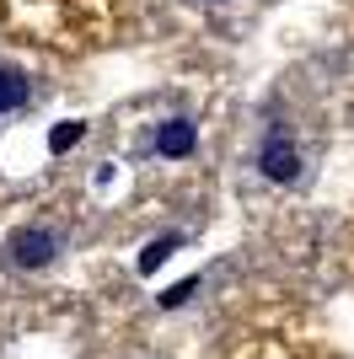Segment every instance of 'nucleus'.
<instances>
[{
    "label": "nucleus",
    "instance_id": "6",
    "mask_svg": "<svg viewBox=\"0 0 354 359\" xmlns=\"http://www.w3.org/2000/svg\"><path fill=\"white\" fill-rule=\"evenodd\" d=\"M81 140H86V123H54V129H48V150H54V156H65V150L70 145H81Z\"/></svg>",
    "mask_w": 354,
    "mask_h": 359
},
{
    "label": "nucleus",
    "instance_id": "7",
    "mask_svg": "<svg viewBox=\"0 0 354 359\" xmlns=\"http://www.w3.org/2000/svg\"><path fill=\"white\" fill-rule=\"evenodd\" d=\"M193 290H199V279H183V285H172V290H166V295H162V306H166V311H172V306H183V300H188Z\"/></svg>",
    "mask_w": 354,
    "mask_h": 359
},
{
    "label": "nucleus",
    "instance_id": "2",
    "mask_svg": "<svg viewBox=\"0 0 354 359\" xmlns=\"http://www.w3.org/2000/svg\"><path fill=\"white\" fill-rule=\"evenodd\" d=\"M258 166H263L268 182H301V156H295V145L274 129V135L263 140V156H258Z\"/></svg>",
    "mask_w": 354,
    "mask_h": 359
},
{
    "label": "nucleus",
    "instance_id": "3",
    "mask_svg": "<svg viewBox=\"0 0 354 359\" xmlns=\"http://www.w3.org/2000/svg\"><path fill=\"white\" fill-rule=\"evenodd\" d=\"M193 145H199V129H193L188 118H166L162 129H156V150H162V156H172V161L193 156Z\"/></svg>",
    "mask_w": 354,
    "mask_h": 359
},
{
    "label": "nucleus",
    "instance_id": "1",
    "mask_svg": "<svg viewBox=\"0 0 354 359\" xmlns=\"http://www.w3.org/2000/svg\"><path fill=\"white\" fill-rule=\"evenodd\" d=\"M54 252H59V236L44 225H27L11 236V263H22V269H44V263H54Z\"/></svg>",
    "mask_w": 354,
    "mask_h": 359
},
{
    "label": "nucleus",
    "instance_id": "5",
    "mask_svg": "<svg viewBox=\"0 0 354 359\" xmlns=\"http://www.w3.org/2000/svg\"><path fill=\"white\" fill-rule=\"evenodd\" d=\"M177 247H183V236H177V231H172V236H162V241H150L145 252H140V273H156V269L166 263V257L177 252Z\"/></svg>",
    "mask_w": 354,
    "mask_h": 359
},
{
    "label": "nucleus",
    "instance_id": "4",
    "mask_svg": "<svg viewBox=\"0 0 354 359\" xmlns=\"http://www.w3.org/2000/svg\"><path fill=\"white\" fill-rule=\"evenodd\" d=\"M32 97V81L22 70H0V113H16V107H27Z\"/></svg>",
    "mask_w": 354,
    "mask_h": 359
}]
</instances>
